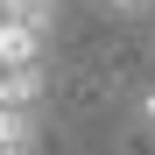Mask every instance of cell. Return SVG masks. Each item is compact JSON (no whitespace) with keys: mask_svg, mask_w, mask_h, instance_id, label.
I'll use <instances>...</instances> for the list:
<instances>
[{"mask_svg":"<svg viewBox=\"0 0 155 155\" xmlns=\"http://www.w3.org/2000/svg\"><path fill=\"white\" fill-rule=\"evenodd\" d=\"M42 42H49V28L0 21V64H7V71H42Z\"/></svg>","mask_w":155,"mask_h":155,"instance_id":"1","label":"cell"},{"mask_svg":"<svg viewBox=\"0 0 155 155\" xmlns=\"http://www.w3.org/2000/svg\"><path fill=\"white\" fill-rule=\"evenodd\" d=\"M0 155H35V106H0Z\"/></svg>","mask_w":155,"mask_h":155,"instance_id":"2","label":"cell"},{"mask_svg":"<svg viewBox=\"0 0 155 155\" xmlns=\"http://www.w3.org/2000/svg\"><path fill=\"white\" fill-rule=\"evenodd\" d=\"M0 21H28V28H49V21H57V0H0Z\"/></svg>","mask_w":155,"mask_h":155,"instance_id":"3","label":"cell"},{"mask_svg":"<svg viewBox=\"0 0 155 155\" xmlns=\"http://www.w3.org/2000/svg\"><path fill=\"white\" fill-rule=\"evenodd\" d=\"M134 134H148V141H155V85H141V92H134Z\"/></svg>","mask_w":155,"mask_h":155,"instance_id":"4","label":"cell"},{"mask_svg":"<svg viewBox=\"0 0 155 155\" xmlns=\"http://www.w3.org/2000/svg\"><path fill=\"white\" fill-rule=\"evenodd\" d=\"M106 7H127V14H134V7H148V0H106Z\"/></svg>","mask_w":155,"mask_h":155,"instance_id":"5","label":"cell"},{"mask_svg":"<svg viewBox=\"0 0 155 155\" xmlns=\"http://www.w3.org/2000/svg\"><path fill=\"white\" fill-rule=\"evenodd\" d=\"M0 99H7V64H0Z\"/></svg>","mask_w":155,"mask_h":155,"instance_id":"6","label":"cell"}]
</instances>
